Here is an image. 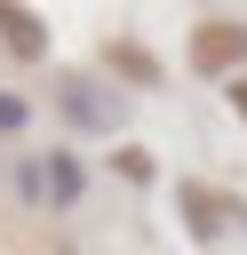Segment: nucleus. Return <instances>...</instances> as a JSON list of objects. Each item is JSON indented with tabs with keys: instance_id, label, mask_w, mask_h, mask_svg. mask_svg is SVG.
<instances>
[{
	"instance_id": "nucleus-1",
	"label": "nucleus",
	"mask_w": 247,
	"mask_h": 255,
	"mask_svg": "<svg viewBox=\"0 0 247 255\" xmlns=\"http://www.w3.org/2000/svg\"><path fill=\"white\" fill-rule=\"evenodd\" d=\"M56 104H64L88 135H112V128H120V96H96L88 80H64V88H56Z\"/></svg>"
},
{
	"instance_id": "nucleus-2",
	"label": "nucleus",
	"mask_w": 247,
	"mask_h": 255,
	"mask_svg": "<svg viewBox=\"0 0 247 255\" xmlns=\"http://www.w3.org/2000/svg\"><path fill=\"white\" fill-rule=\"evenodd\" d=\"M0 40L32 64V56H48V24L32 16V8H16V0H0Z\"/></svg>"
},
{
	"instance_id": "nucleus-3",
	"label": "nucleus",
	"mask_w": 247,
	"mask_h": 255,
	"mask_svg": "<svg viewBox=\"0 0 247 255\" xmlns=\"http://www.w3.org/2000/svg\"><path fill=\"white\" fill-rule=\"evenodd\" d=\"M48 191H56V207H72V199L88 191V175H80V159H72V151H48Z\"/></svg>"
},
{
	"instance_id": "nucleus-4",
	"label": "nucleus",
	"mask_w": 247,
	"mask_h": 255,
	"mask_svg": "<svg viewBox=\"0 0 247 255\" xmlns=\"http://www.w3.org/2000/svg\"><path fill=\"white\" fill-rule=\"evenodd\" d=\"M24 128H32V104H24V96H8V88H0V135H24Z\"/></svg>"
},
{
	"instance_id": "nucleus-5",
	"label": "nucleus",
	"mask_w": 247,
	"mask_h": 255,
	"mask_svg": "<svg viewBox=\"0 0 247 255\" xmlns=\"http://www.w3.org/2000/svg\"><path fill=\"white\" fill-rule=\"evenodd\" d=\"M231 104H239V112H247V80H231Z\"/></svg>"
}]
</instances>
